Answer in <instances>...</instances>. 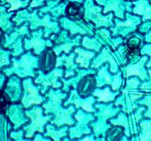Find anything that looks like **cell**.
<instances>
[{
	"instance_id": "1",
	"label": "cell",
	"mask_w": 151,
	"mask_h": 141,
	"mask_svg": "<svg viewBox=\"0 0 151 141\" xmlns=\"http://www.w3.org/2000/svg\"><path fill=\"white\" fill-rule=\"evenodd\" d=\"M42 101V99L40 98V96L38 95V93L36 89L31 85H29L27 88V91H26V95L24 96V98L23 100L24 105L25 106L26 108L30 106L33 103H40Z\"/></svg>"
},
{
	"instance_id": "2",
	"label": "cell",
	"mask_w": 151,
	"mask_h": 141,
	"mask_svg": "<svg viewBox=\"0 0 151 141\" xmlns=\"http://www.w3.org/2000/svg\"><path fill=\"white\" fill-rule=\"evenodd\" d=\"M94 87V80L92 76L87 77L81 81L80 85L78 86V90L81 95H87L91 93Z\"/></svg>"
},
{
	"instance_id": "6",
	"label": "cell",
	"mask_w": 151,
	"mask_h": 141,
	"mask_svg": "<svg viewBox=\"0 0 151 141\" xmlns=\"http://www.w3.org/2000/svg\"><path fill=\"white\" fill-rule=\"evenodd\" d=\"M54 56L50 51H46L44 53V56L42 57V69L44 70H47L52 68V66L54 64V59H52L49 61L50 57Z\"/></svg>"
},
{
	"instance_id": "7",
	"label": "cell",
	"mask_w": 151,
	"mask_h": 141,
	"mask_svg": "<svg viewBox=\"0 0 151 141\" xmlns=\"http://www.w3.org/2000/svg\"><path fill=\"white\" fill-rule=\"evenodd\" d=\"M7 2H10V4L12 5V7L10 10H13V9H17L19 7L21 6L22 3H21L19 0H6Z\"/></svg>"
},
{
	"instance_id": "5",
	"label": "cell",
	"mask_w": 151,
	"mask_h": 141,
	"mask_svg": "<svg viewBox=\"0 0 151 141\" xmlns=\"http://www.w3.org/2000/svg\"><path fill=\"white\" fill-rule=\"evenodd\" d=\"M48 120V118H42L41 116H40V110L38 109L37 111V116H35V122H33L32 125H31L30 129H32V134L33 131L34 130H36V129H39L40 131L42 132V125L44 124L45 122Z\"/></svg>"
},
{
	"instance_id": "4",
	"label": "cell",
	"mask_w": 151,
	"mask_h": 141,
	"mask_svg": "<svg viewBox=\"0 0 151 141\" xmlns=\"http://www.w3.org/2000/svg\"><path fill=\"white\" fill-rule=\"evenodd\" d=\"M94 94V96H99V101H105V102L113 100H114V96H115V94H112L109 93L108 88H106L103 91H96Z\"/></svg>"
},
{
	"instance_id": "3",
	"label": "cell",
	"mask_w": 151,
	"mask_h": 141,
	"mask_svg": "<svg viewBox=\"0 0 151 141\" xmlns=\"http://www.w3.org/2000/svg\"><path fill=\"white\" fill-rule=\"evenodd\" d=\"M76 52L79 53L78 54L80 55V58H78L77 60L78 63H80L83 67L87 68L88 65V62H89V59L94 56V54L90 53H85L81 49H76Z\"/></svg>"
}]
</instances>
